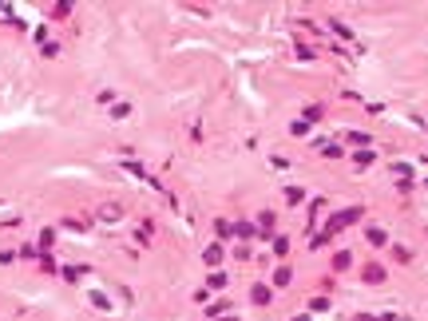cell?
<instances>
[{
    "mask_svg": "<svg viewBox=\"0 0 428 321\" xmlns=\"http://www.w3.org/2000/svg\"><path fill=\"white\" fill-rule=\"evenodd\" d=\"M119 214H123V210H119V206H104V210H100V218H107V222H115Z\"/></svg>",
    "mask_w": 428,
    "mask_h": 321,
    "instance_id": "6da1fadb",
    "label": "cell"
},
{
    "mask_svg": "<svg viewBox=\"0 0 428 321\" xmlns=\"http://www.w3.org/2000/svg\"><path fill=\"white\" fill-rule=\"evenodd\" d=\"M369 242H373V246H384L388 238H384V230H369Z\"/></svg>",
    "mask_w": 428,
    "mask_h": 321,
    "instance_id": "7a4b0ae2",
    "label": "cell"
}]
</instances>
